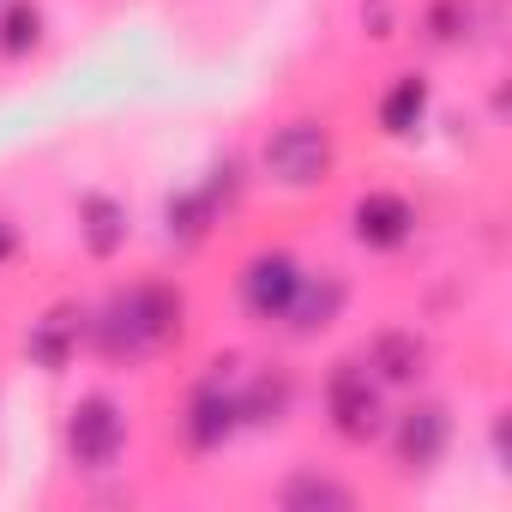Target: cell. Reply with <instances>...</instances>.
Returning <instances> with one entry per match:
<instances>
[{
  "mask_svg": "<svg viewBox=\"0 0 512 512\" xmlns=\"http://www.w3.org/2000/svg\"><path fill=\"white\" fill-rule=\"evenodd\" d=\"M175 314H181V302H175L169 290H157V284L115 296L109 314H103V344H109V356H145V350H157V344L175 332Z\"/></svg>",
  "mask_w": 512,
  "mask_h": 512,
  "instance_id": "obj_1",
  "label": "cell"
},
{
  "mask_svg": "<svg viewBox=\"0 0 512 512\" xmlns=\"http://www.w3.org/2000/svg\"><path fill=\"white\" fill-rule=\"evenodd\" d=\"M326 410H332V422H338L344 440H368V434H380V422H386L380 380H374L362 362H338L332 380H326Z\"/></svg>",
  "mask_w": 512,
  "mask_h": 512,
  "instance_id": "obj_2",
  "label": "cell"
},
{
  "mask_svg": "<svg viewBox=\"0 0 512 512\" xmlns=\"http://www.w3.org/2000/svg\"><path fill=\"white\" fill-rule=\"evenodd\" d=\"M332 163V139L320 121H290L266 139V169L284 181V187H314Z\"/></svg>",
  "mask_w": 512,
  "mask_h": 512,
  "instance_id": "obj_3",
  "label": "cell"
},
{
  "mask_svg": "<svg viewBox=\"0 0 512 512\" xmlns=\"http://www.w3.org/2000/svg\"><path fill=\"white\" fill-rule=\"evenodd\" d=\"M121 440H127V416L115 398H79L73 404V422H67V446L85 470H109L121 458Z\"/></svg>",
  "mask_w": 512,
  "mask_h": 512,
  "instance_id": "obj_4",
  "label": "cell"
},
{
  "mask_svg": "<svg viewBox=\"0 0 512 512\" xmlns=\"http://www.w3.org/2000/svg\"><path fill=\"white\" fill-rule=\"evenodd\" d=\"M296 284H302V266L290 260V253H253L247 272H241V302L260 320H284Z\"/></svg>",
  "mask_w": 512,
  "mask_h": 512,
  "instance_id": "obj_5",
  "label": "cell"
},
{
  "mask_svg": "<svg viewBox=\"0 0 512 512\" xmlns=\"http://www.w3.org/2000/svg\"><path fill=\"white\" fill-rule=\"evenodd\" d=\"M350 223H356V241L362 247H404L410 229H416V211L398 193H362L356 211H350Z\"/></svg>",
  "mask_w": 512,
  "mask_h": 512,
  "instance_id": "obj_6",
  "label": "cell"
},
{
  "mask_svg": "<svg viewBox=\"0 0 512 512\" xmlns=\"http://www.w3.org/2000/svg\"><path fill=\"white\" fill-rule=\"evenodd\" d=\"M440 446H446V410H440V404L404 410V422H398V464L422 470V464L440 458Z\"/></svg>",
  "mask_w": 512,
  "mask_h": 512,
  "instance_id": "obj_7",
  "label": "cell"
},
{
  "mask_svg": "<svg viewBox=\"0 0 512 512\" xmlns=\"http://www.w3.org/2000/svg\"><path fill=\"white\" fill-rule=\"evenodd\" d=\"M235 422H241V392H223V380H211L193 398V410H187V440L193 446H217Z\"/></svg>",
  "mask_w": 512,
  "mask_h": 512,
  "instance_id": "obj_8",
  "label": "cell"
},
{
  "mask_svg": "<svg viewBox=\"0 0 512 512\" xmlns=\"http://www.w3.org/2000/svg\"><path fill=\"white\" fill-rule=\"evenodd\" d=\"M338 308H344V284H338V278H308V272H302V284H296L284 320H290L296 332H320V326L338 320Z\"/></svg>",
  "mask_w": 512,
  "mask_h": 512,
  "instance_id": "obj_9",
  "label": "cell"
},
{
  "mask_svg": "<svg viewBox=\"0 0 512 512\" xmlns=\"http://www.w3.org/2000/svg\"><path fill=\"white\" fill-rule=\"evenodd\" d=\"M79 229H85V247L97 260H109V253L127 241V205L109 199V193H85L79 199Z\"/></svg>",
  "mask_w": 512,
  "mask_h": 512,
  "instance_id": "obj_10",
  "label": "cell"
},
{
  "mask_svg": "<svg viewBox=\"0 0 512 512\" xmlns=\"http://www.w3.org/2000/svg\"><path fill=\"white\" fill-rule=\"evenodd\" d=\"M422 115H428V79H422V73H404V79L386 91V103H380V127H386V133H416Z\"/></svg>",
  "mask_w": 512,
  "mask_h": 512,
  "instance_id": "obj_11",
  "label": "cell"
},
{
  "mask_svg": "<svg viewBox=\"0 0 512 512\" xmlns=\"http://www.w3.org/2000/svg\"><path fill=\"white\" fill-rule=\"evenodd\" d=\"M73 344H79V320L67 314V308H55V314H43L37 326H31V356L55 374V368H67V356H73Z\"/></svg>",
  "mask_w": 512,
  "mask_h": 512,
  "instance_id": "obj_12",
  "label": "cell"
},
{
  "mask_svg": "<svg viewBox=\"0 0 512 512\" xmlns=\"http://www.w3.org/2000/svg\"><path fill=\"white\" fill-rule=\"evenodd\" d=\"M386 380H410L416 374V362H422V344L410 338V332H386L380 344H374V356H368Z\"/></svg>",
  "mask_w": 512,
  "mask_h": 512,
  "instance_id": "obj_13",
  "label": "cell"
},
{
  "mask_svg": "<svg viewBox=\"0 0 512 512\" xmlns=\"http://www.w3.org/2000/svg\"><path fill=\"white\" fill-rule=\"evenodd\" d=\"M37 31H43V13L31 0H19V7H7V19H0V49L25 55V49H37Z\"/></svg>",
  "mask_w": 512,
  "mask_h": 512,
  "instance_id": "obj_14",
  "label": "cell"
},
{
  "mask_svg": "<svg viewBox=\"0 0 512 512\" xmlns=\"http://www.w3.org/2000/svg\"><path fill=\"white\" fill-rule=\"evenodd\" d=\"M284 506H350V488L320 482V476H296V482L284 488Z\"/></svg>",
  "mask_w": 512,
  "mask_h": 512,
  "instance_id": "obj_15",
  "label": "cell"
},
{
  "mask_svg": "<svg viewBox=\"0 0 512 512\" xmlns=\"http://www.w3.org/2000/svg\"><path fill=\"white\" fill-rule=\"evenodd\" d=\"M7 260H13V229L0 223V266H7Z\"/></svg>",
  "mask_w": 512,
  "mask_h": 512,
  "instance_id": "obj_16",
  "label": "cell"
}]
</instances>
